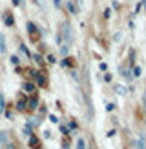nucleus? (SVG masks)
Instances as JSON below:
<instances>
[{
  "instance_id": "obj_1",
  "label": "nucleus",
  "mask_w": 146,
  "mask_h": 149,
  "mask_svg": "<svg viewBox=\"0 0 146 149\" xmlns=\"http://www.w3.org/2000/svg\"><path fill=\"white\" fill-rule=\"evenodd\" d=\"M60 36L66 40V44H71L73 42V31H71L69 22H62V33H60Z\"/></svg>"
},
{
  "instance_id": "obj_2",
  "label": "nucleus",
  "mask_w": 146,
  "mask_h": 149,
  "mask_svg": "<svg viewBox=\"0 0 146 149\" xmlns=\"http://www.w3.org/2000/svg\"><path fill=\"white\" fill-rule=\"evenodd\" d=\"M27 31H29V35H31V38H33V40H36V38H39V35H36V27H35V24H31V22H29V24H27Z\"/></svg>"
},
{
  "instance_id": "obj_3",
  "label": "nucleus",
  "mask_w": 146,
  "mask_h": 149,
  "mask_svg": "<svg viewBox=\"0 0 146 149\" xmlns=\"http://www.w3.org/2000/svg\"><path fill=\"white\" fill-rule=\"evenodd\" d=\"M135 146H137V149H146V138L144 136H139L135 140Z\"/></svg>"
},
{
  "instance_id": "obj_4",
  "label": "nucleus",
  "mask_w": 146,
  "mask_h": 149,
  "mask_svg": "<svg viewBox=\"0 0 146 149\" xmlns=\"http://www.w3.org/2000/svg\"><path fill=\"white\" fill-rule=\"evenodd\" d=\"M13 22H15V20H13V15H11V13H6V15H4V24H6V26H13Z\"/></svg>"
},
{
  "instance_id": "obj_5",
  "label": "nucleus",
  "mask_w": 146,
  "mask_h": 149,
  "mask_svg": "<svg viewBox=\"0 0 146 149\" xmlns=\"http://www.w3.org/2000/svg\"><path fill=\"white\" fill-rule=\"evenodd\" d=\"M6 36H4V33H0V53H6Z\"/></svg>"
},
{
  "instance_id": "obj_6",
  "label": "nucleus",
  "mask_w": 146,
  "mask_h": 149,
  "mask_svg": "<svg viewBox=\"0 0 146 149\" xmlns=\"http://www.w3.org/2000/svg\"><path fill=\"white\" fill-rule=\"evenodd\" d=\"M115 93H117V95H121V96H124L128 91H126V87H124V86L119 84V86H115Z\"/></svg>"
},
{
  "instance_id": "obj_7",
  "label": "nucleus",
  "mask_w": 146,
  "mask_h": 149,
  "mask_svg": "<svg viewBox=\"0 0 146 149\" xmlns=\"http://www.w3.org/2000/svg\"><path fill=\"white\" fill-rule=\"evenodd\" d=\"M33 77H36V82H39V86H44V84H46V78L42 77V73H33Z\"/></svg>"
},
{
  "instance_id": "obj_8",
  "label": "nucleus",
  "mask_w": 146,
  "mask_h": 149,
  "mask_svg": "<svg viewBox=\"0 0 146 149\" xmlns=\"http://www.w3.org/2000/svg\"><path fill=\"white\" fill-rule=\"evenodd\" d=\"M24 91H26V93H33V91H35V84H31V82H26V84H24Z\"/></svg>"
},
{
  "instance_id": "obj_9",
  "label": "nucleus",
  "mask_w": 146,
  "mask_h": 149,
  "mask_svg": "<svg viewBox=\"0 0 146 149\" xmlns=\"http://www.w3.org/2000/svg\"><path fill=\"white\" fill-rule=\"evenodd\" d=\"M119 69H121V73H122V77H124V78H128V80H130L131 77H133V74L130 73V69H126V68H119Z\"/></svg>"
},
{
  "instance_id": "obj_10",
  "label": "nucleus",
  "mask_w": 146,
  "mask_h": 149,
  "mask_svg": "<svg viewBox=\"0 0 146 149\" xmlns=\"http://www.w3.org/2000/svg\"><path fill=\"white\" fill-rule=\"evenodd\" d=\"M26 104H27L26 100H18V102H17V109H18V111H24V109H26Z\"/></svg>"
},
{
  "instance_id": "obj_11",
  "label": "nucleus",
  "mask_w": 146,
  "mask_h": 149,
  "mask_svg": "<svg viewBox=\"0 0 146 149\" xmlns=\"http://www.w3.org/2000/svg\"><path fill=\"white\" fill-rule=\"evenodd\" d=\"M73 64H75V62H73V58H64V60H62V65H66V68H71Z\"/></svg>"
},
{
  "instance_id": "obj_12",
  "label": "nucleus",
  "mask_w": 146,
  "mask_h": 149,
  "mask_svg": "<svg viewBox=\"0 0 146 149\" xmlns=\"http://www.w3.org/2000/svg\"><path fill=\"white\" fill-rule=\"evenodd\" d=\"M77 149H86V142H84L82 138H79V140H77Z\"/></svg>"
},
{
  "instance_id": "obj_13",
  "label": "nucleus",
  "mask_w": 146,
  "mask_h": 149,
  "mask_svg": "<svg viewBox=\"0 0 146 149\" xmlns=\"http://www.w3.org/2000/svg\"><path fill=\"white\" fill-rule=\"evenodd\" d=\"M68 9H69L71 13H77V7H75V4H73L71 0H69V2H68Z\"/></svg>"
},
{
  "instance_id": "obj_14",
  "label": "nucleus",
  "mask_w": 146,
  "mask_h": 149,
  "mask_svg": "<svg viewBox=\"0 0 146 149\" xmlns=\"http://www.w3.org/2000/svg\"><path fill=\"white\" fill-rule=\"evenodd\" d=\"M133 77H141V68H137V65L133 68Z\"/></svg>"
},
{
  "instance_id": "obj_15",
  "label": "nucleus",
  "mask_w": 146,
  "mask_h": 149,
  "mask_svg": "<svg viewBox=\"0 0 146 149\" xmlns=\"http://www.w3.org/2000/svg\"><path fill=\"white\" fill-rule=\"evenodd\" d=\"M4 107H6V102H4V96L0 95V111H4Z\"/></svg>"
},
{
  "instance_id": "obj_16",
  "label": "nucleus",
  "mask_w": 146,
  "mask_h": 149,
  "mask_svg": "<svg viewBox=\"0 0 146 149\" xmlns=\"http://www.w3.org/2000/svg\"><path fill=\"white\" fill-rule=\"evenodd\" d=\"M29 107H31V109L36 107V98H31V100H29Z\"/></svg>"
},
{
  "instance_id": "obj_17",
  "label": "nucleus",
  "mask_w": 146,
  "mask_h": 149,
  "mask_svg": "<svg viewBox=\"0 0 146 149\" xmlns=\"http://www.w3.org/2000/svg\"><path fill=\"white\" fill-rule=\"evenodd\" d=\"M60 53H62V55H68V44H66V46H62V47H60Z\"/></svg>"
},
{
  "instance_id": "obj_18",
  "label": "nucleus",
  "mask_w": 146,
  "mask_h": 149,
  "mask_svg": "<svg viewBox=\"0 0 146 149\" xmlns=\"http://www.w3.org/2000/svg\"><path fill=\"white\" fill-rule=\"evenodd\" d=\"M20 51H22V53H24V55H27V56H29V51L26 49V46H20Z\"/></svg>"
},
{
  "instance_id": "obj_19",
  "label": "nucleus",
  "mask_w": 146,
  "mask_h": 149,
  "mask_svg": "<svg viewBox=\"0 0 146 149\" xmlns=\"http://www.w3.org/2000/svg\"><path fill=\"white\" fill-rule=\"evenodd\" d=\"M11 62H13V64H15V65H17V64H18V62H20V60H18V56H11Z\"/></svg>"
},
{
  "instance_id": "obj_20",
  "label": "nucleus",
  "mask_w": 146,
  "mask_h": 149,
  "mask_svg": "<svg viewBox=\"0 0 146 149\" xmlns=\"http://www.w3.org/2000/svg\"><path fill=\"white\" fill-rule=\"evenodd\" d=\"M35 62H39V64H42V56H40V55H35Z\"/></svg>"
},
{
  "instance_id": "obj_21",
  "label": "nucleus",
  "mask_w": 146,
  "mask_h": 149,
  "mask_svg": "<svg viewBox=\"0 0 146 149\" xmlns=\"http://www.w3.org/2000/svg\"><path fill=\"white\" fill-rule=\"evenodd\" d=\"M71 78H73V80H79V74H77L75 71H71Z\"/></svg>"
},
{
  "instance_id": "obj_22",
  "label": "nucleus",
  "mask_w": 146,
  "mask_h": 149,
  "mask_svg": "<svg viewBox=\"0 0 146 149\" xmlns=\"http://www.w3.org/2000/svg\"><path fill=\"white\" fill-rule=\"evenodd\" d=\"M48 62L53 64V62H55V56H53V55H49V56H48Z\"/></svg>"
},
{
  "instance_id": "obj_23",
  "label": "nucleus",
  "mask_w": 146,
  "mask_h": 149,
  "mask_svg": "<svg viewBox=\"0 0 146 149\" xmlns=\"http://www.w3.org/2000/svg\"><path fill=\"white\" fill-rule=\"evenodd\" d=\"M55 2V7H60V0H53Z\"/></svg>"
},
{
  "instance_id": "obj_24",
  "label": "nucleus",
  "mask_w": 146,
  "mask_h": 149,
  "mask_svg": "<svg viewBox=\"0 0 146 149\" xmlns=\"http://www.w3.org/2000/svg\"><path fill=\"white\" fill-rule=\"evenodd\" d=\"M36 4H39L40 7H44V0H36Z\"/></svg>"
},
{
  "instance_id": "obj_25",
  "label": "nucleus",
  "mask_w": 146,
  "mask_h": 149,
  "mask_svg": "<svg viewBox=\"0 0 146 149\" xmlns=\"http://www.w3.org/2000/svg\"><path fill=\"white\" fill-rule=\"evenodd\" d=\"M13 4H15V6H18L20 2H18V0H13Z\"/></svg>"
},
{
  "instance_id": "obj_26",
  "label": "nucleus",
  "mask_w": 146,
  "mask_h": 149,
  "mask_svg": "<svg viewBox=\"0 0 146 149\" xmlns=\"http://www.w3.org/2000/svg\"><path fill=\"white\" fill-rule=\"evenodd\" d=\"M84 4V0H79V6H82Z\"/></svg>"
},
{
  "instance_id": "obj_27",
  "label": "nucleus",
  "mask_w": 146,
  "mask_h": 149,
  "mask_svg": "<svg viewBox=\"0 0 146 149\" xmlns=\"http://www.w3.org/2000/svg\"><path fill=\"white\" fill-rule=\"evenodd\" d=\"M144 102H146V96H144ZM144 106H146V104H144Z\"/></svg>"
}]
</instances>
